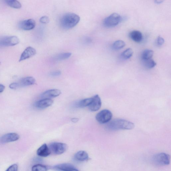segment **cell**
<instances>
[{
  "label": "cell",
  "instance_id": "ac0fdd59",
  "mask_svg": "<svg viewBox=\"0 0 171 171\" xmlns=\"http://www.w3.org/2000/svg\"><path fill=\"white\" fill-rule=\"evenodd\" d=\"M129 37L133 41L136 42H139L142 40L143 35L140 32L133 31L129 34Z\"/></svg>",
  "mask_w": 171,
  "mask_h": 171
},
{
  "label": "cell",
  "instance_id": "30bf717a",
  "mask_svg": "<svg viewBox=\"0 0 171 171\" xmlns=\"http://www.w3.org/2000/svg\"><path fill=\"white\" fill-rule=\"evenodd\" d=\"M35 22L33 19H29L20 23L19 27L23 30L29 31L33 29L35 26Z\"/></svg>",
  "mask_w": 171,
  "mask_h": 171
},
{
  "label": "cell",
  "instance_id": "8fae6325",
  "mask_svg": "<svg viewBox=\"0 0 171 171\" xmlns=\"http://www.w3.org/2000/svg\"><path fill=\"white\" fill-rule=\"evenodd\" d=\"M37 53L35 49L31 47H29L25 49L21 54L19 62H21L30 58Z\"/></svg>",
  "mask_w": 171,
  "mask_h": 171
},
{
  "label": "cell",
  "instance_id": "ffe728a7",
  "mask_svg": "<svg viewBox=\"0 0 171 171\" xmlns=\"http://www.w3.org/2000/svg\"><path fill=\"white\" fill-rule=\"evenodd\" d=\"M6 4L11 7L15 9L22 8V5L17 0H6Z\"/></svg>",
  "mask_w": 171,
  "mask_h": 171
},
{
  "label": "cell",
  "instance_id": "d4e9b609",
  "mask_svg": "<svg viewBox=\"0 0 171 171\" xmlns=\"http://www.w3.org/2000/svg\"><path fill=\"white\" fill-rule=\"evenodd\" d=\"M72 55L70 52H66V53H62L56 56L55 59L58 61L66 60L69 58Z\"/></svg>",
  "mask_w": 171,
  "mask_h": 171
},
{
  "label": "cell",
  "instance_id": "7c38bea8",
  "mask_svg": "<svg viewBox=\"0 0 171 171\" xmlns=\"http://www.w3.org/2000/svg\"><path fill=\"white\" fill-rule=\"evenodd\" d=\"M53 103V101L50 98H44L38 101L35 104V106L39 109H44L50 106Z\"/></svg>",
  "mask_w": 171,
  "mask_h": 171
},
{
  "label": "cell",
  "instance_id": "277c9868",
  "mask_svg": "<svg viewBox=\"0 0 171 171\" xmlns=\"http://www.w3.org/2000/svg\"><path fill=\"white\" fill-rule=\"evenodd\" d=\"M170 157L169 154L160 153L156 154L153 158V163L156 166H166L170 164Z\"/></svg>",
  "mask_w": 171,
  "mask_h": 171
},
{
  "label": "cell",
  "instance_id": "4316f807",
  "mask_svg": "<svg viewBox=\"0 0 171 171\" xmlns=\"http://www.w3.org/2000/svg\"><path fill=\"white\" fill-rule=\"evenodd\" d=\"M40 22L42 24H47L50 21V20L47 16H42L39 20Z\"/></svg>",
  "mask_w": 171,
  "mask_h": 171
},
{
  "label": "cell",
  "instance_id": "5bb4252c",
  "mask_svg": "<svg viewBox=\"0 0 171 171\" xmlns=\"http://www.w3.org/2000/svg\"><path fill=\"white\" fill-rule=\"evenodd\" d=\"M35 81V79L34 77H27L21 79L17 83L19 88L30 86L34 84Z\"/></svg>",
  "mask_w": 171,
  "mask_h": 171
},
{
  "label": "cell",
  "instance_id": "6da1fadb",
  "mask_svg": "<svg viewBox=\"0 0 171 171\" xmlns=\"http://www.w3.org/2000/svg\"><path fill=\"white\" fill-rule=\"evenodd\" d=\"M80 16L73 13H68L62 15L60 20L61 28L65 29L73 28L79 22Z\"/></svg>",
  "mask_w": 171,
  "mask_h": 171
},
{
  "label": "cell",
  "instance_id": "f1b7e54d",
  "mask_svg": "<svg viewBox=\"0 0 171 171\" xmlns=\"http://www.w3.org/2000/svg\"><path fill=\"white\" fill-rule=\"evenodd\" d=\"M164 42V40L163 38L159 36L158 37L157 39V43L158 45L161 46L163 45Z\"/></svg>",
  "mask_w": 171,
  "mask_h": 171
},
{
  "label": "cell",
  "instance_id": "2e32d148",
  "mask_svg": "<svg viewBox=\"0 0 171 171\" xmlns=\"http://www.w3.org/2000/svg\"><path fill=\"white\" fill-rule=\"evenodd\" d=\"M37 155L42 157H47L51 153L49 147L46 144H44L38 149L37 151Z\"/></svg>",
  "mask_w": 171,
  "mask_h": 171
},
{
  "label": "cell",
  "instance_id": "7402d4cb",
  "mask_svg": "<svg viewBox=\"0 0 171 171\" xmlns=\"http://www.w3.org/2000/svg\"><path fill=\"white\" fill-rule=\"evenodd\" d=\"M133 51L132 49L128 48L124 51L121 55V57L125 60H127L132 57Z\"/></svg>",
  "mask_w": 171,
  "mask_h": 171
},
{
  "label": "cell",
  "instance_id": "d6a6232c",
  "mask_svg": "<svg viewBox=\"0 0 171 171\" xmlns=\"http://www.w3.org/2000/svg\"><path fill=\"white\" fill-rule=\"evenodd\" d=\"M165 0H154V2L157 4H160L163 2Z\"/></svg>",
  "mask_w": 171,
  "mask_h": 171
},
{
  "label": "cell",
  "instance_id": "e0dca14e",
  "mask_svg": "<svg viewBox=\"0 0 171 171\" xmlns=\"http://www.w3.org/2000/svg\"><path fill=\"white\" fill-rule=\"evenodd\" d=\"M75 159L79 162H85L89 159V156L88 153L84 151H79L75 154Z\"/></svg>",
  "mask_w": 171,
  "mask_h": 171
},
{
  "label": "cell",
  "instance_id": "83f0119b",
  "mask_svg": "<svg viewBox=\"0 0 171 171\" xmlns=\"http://www.w3.org/2000/svg\"><path fill=\"white\" fill-rule=\"evenodd\" d=\"M18 170V166L17 164H13L12 166H9L6 171H16Z\"/></svg>",
  "mask_w": 171,
  "mask_h": 171
},
{
  "label": "cell",
  "instance_id": "8992f818",
  "mask_svg": "<svg viewBox=\"0 0 171 171\" xmlns=\"http://www.w3.org/2000/svg\"><path fill=\"white\" fill-rule=\"evenodd\" d=\"M49 147L51 153L56 155L63 153L67 149L66 144L61 142H52L50 144Z\"/></svg>",
  "mask_w": 171,
  "mask_h": 171
},
{
  "label": "cell",
  "instance_id": "603a6c76",
  "mask_svg": "<svg viewBox=\"0 0 171 171\" xmlns=\"http://www.w3.org/2000/svg\"><path fill=\"white\" fill-rule=\"evenodd\" d=\"M154 52L153 50H145L143 51L142 54V60H148L152 59L153 56Z\"/></svg>",
  "mask_w": 171,
  "mask_h": 171
},
{
  "label": "cell",
  "instance_id": "52a82bcc",
  "mask_svg": "<svg viewBox=\"0 0 171 171\" xmlns=\"http://www.w3.org/2000/svg\"><path fill=\"white\" fill-rule=\"evenodd\" d=\"M19 40L15 36L0 38V46H12L19 43Z\"/></svg>",
  "mask_w": 171,
  "mask_h": 171
},
{
  "label": "cell",
  "instance_id": "484cf974",
  "mask_svg": "<svg viewBox=\"0 0 171 171\" xmlns=\"http://www.w3.org/2000/svg\"><path fill=\"white\" fill-rule=\"evenodd\" d=\"M48 168L47 166L38 164L33 166L32 170L33 171H46L48 170Z\"/></svg>",
  "mask_w": 171,
  "mask_h": 171
},
{
  "label": "cell",
  "instance_id": "4fadbf2b",
  "mask_svg": "<svg viewBox=\"0 0 171 171\" xmlns=\"http://www.w3.org/2000/svg\"><path fill=\"white\" fill-rule=\"evenodd\" d=\"M55 170L64 171H78V170L74 166L70 163H62L58 164L53 166Z\"/></svg>",
  "mask_w": 171,
  "mask_h": 171
},
{
  "label": "cell",
  "instance_id": "f546056e",
  "mask_svg": "<svg viewBox=\"0 0 171 171\" xmlns=\"http://www.w3.org/2000/svg\"><path fill=\"white\" fill-rule=\"evenodd\" d=\"M61 74V72L60 71H55L51 72L50 75L52 77H57L60 75Z\"/></svg>",
  "mask_w": 171,
  "mask_h": 171
},
{
  "label": "cell",
  "instance_id": "ba28073f",
  "mask_svg": "<svg viewBox=\"0 0 171 171\" xmlns=\"http://www.w3.org/2000/svg\"><path fill=\"white\" fill-rule=\"evenodd\" d=\"M19 139V136L17 133H10L4 135L0 138V143H6L17 141Z\"/></svg>",
  "mask_w": 171,
  "mask_h": 171
},
{
  "label": "cell",
  "instance_id": "5b68a950",
  "mask_svg": "<svg viewBox=\"0 0 171 171\" xmlns=\"http://www.w3.org/2000/svg\"><path fill=\"white\" fill-rule=\"evenodd\" d=\"M113 114L110 110L104 109L100 111L97 114L96 118L98 122L101 124H105L109 122Z\"/></svg>",
  "mask_w": 171,
  "mask_h": 171
},
{
  "label": "cell",
  "instance_id": "d6986e66",
  "mask_svg": "<svg viewBox=\"0 0 171 171\" xmlns=\"http://www.w3.org/2000/svg\"><path fill=\"white\" fill-rule=\"evenodd\" d=\"M92 97L85 99L78 102L76 104L78 108H84L89 106L91 102Z\"/></svg>",
  "mask_w": 171,
  "mask_h": 171
},
{
  "label": "cell",
  "instance_id": "1f68e13d",
  "mask_svg": "<svg viewBox=\"0 0 171 171\" xmlns=\"http://www.w3.org/2000/svg\"><path fill=\"white\" fill-rule=\"evenodd\" d=\"M5 87L4 85L0 84V93L2 92L5 89Z\"/></svg>",
  "mask_w": 171,
  "mask_h": 171
},
{
  "label": "cell",
  "instance_id": "4dcf8cb0",
  "mask_svg": "<svg viewBox=\"0 0 171 171\" xmlns=\"http://www.w3.org/2000/svg\"><path fill=\"white\" fill-rule=\"evenodd\" d=\"M9 87L12 89H16L19 88L17 82H14L9 85Z\"/></svg>",
  "mask_w": 171,
  "mask_h": 171
},
{
  "label": "cell",
  "instance_id": "44dd1931",
  "mask_svg": "<svg viewBox=\"0 0 171 171\" xmlns=\"http://www.w3.org/2000/svg\"><path fill=\"white\" fill-rule=\"evenodd\" d=\"M142 60L144 67L147 69H152L155 67L156 65V62L152 59Z\"/></svg>",
  "mask_w": 171,
  "mask_h": 171
},
{
  "label": "cell",
  "instance_id": "9c48e42d",
  "mask_svg": "<svg viewBox=\"0 0 171 171\" xmlns=\"http://www.w3.org/2000/svg\"><path fill=\"white\" fill-rule=\"evenodd\" d=\"M101 105V98L98 95H96L92 97V100L88 107L91 111H96L100 109Z\"/></svg>",
  "mask_w": 171,
  "mask_h": 171
},
{
  "label": "cell",
  "instance_id": "9a60e30c",
  "mask_svg": "<svg viewBox=\"0 0 171 171\" xmlns=\"http://www.w3.org/2000/svg\"><path fill=\"white\" fill-rule=\"evenodd\" d=\"M61 94V91L59 89H53L46 91L41 95V97L44 98H50L57 97Z\"/></svg>",
  "mask_w": 171,
  "mask_h": 171
},
{
  "label": "cell",
  "instance_id": "cb8c5ba5",
  "mask_svg": "<svg viewBox=\"0 0 171 171\" xmlns=\"http://www.w3.org/2000/svg\"><path fill=\"white\" fill-rule=\"evenodd\" d=\"M126 43L123 41L118 40L115 42L112 45V47L115 50H119L124 47Z\"/></svg>",
  "mask_w": 171,
  "mask_h": 171
},
{
  "label": "cell",
  "instance_id": "836d02e7",
  "mask_svg": "<svg viewBox=\"0 0 171 171\" xmlns=\"http://www.w3.org/2000/svg\"><path fill=\"white\" fill-rule=\"evenodd\" d=\"M71 120L73 122L75 123L77 122L78 121L79 119H78V118H74L72 119Z\"/></svg>",
  "mask_w": 171,
  "mask_h": 171
},
{
  "label": "cell",
  "instance_id": "3957f363",
  "mask_svg": "<svg viewBox=\"0 0 171 171\" xmlns=\"http://www.w3.org/2000/svg\"><path fill=\"white\" fill-rule=\"evenodd\" d=\"M122 19V18L119 15L114 13L104 19L103 25L107 28L114 27L119 24Z\"/></svg>",
  "mask_w": 171,
  "mask_h": 171
},
{
  "label": "cell",
  "instance_id": "7a4b0ae2",
  "mask_svg": "<svg viewBox=\"0 0 171 171\" xmlns=\"http://www.w3.org/2000/svg\"><path fill=\"white\" fill-rule=\"evenodd\" d=\"M134 124L131 122L121 119H114L108 123L107 129L111 131L119 130H131L134 127Z\"/></svg>",
  "mask_w": 171,
  "mask_h": 171
}]
</instances>
